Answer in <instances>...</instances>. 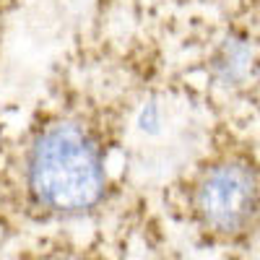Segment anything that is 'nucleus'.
Segmentation results:
<instances>
[{"instance_id":"nucleus-2","label":"nucleus","mask_w":260,"mask_h":260,"mask_svg":"<svg viewBox=\"0 0 260 260\" xmlns=\"http://www.w3.org/2000/svg\"><path fill=\"white\" fill-rule=\"evenodd\" d=\"M175 192L187 224L211 242L237 245L260 229V159L229 136L187 167Z\"/></svg>"},{"instance_id":"nucleus-3","label":"nucleus","mask_w":260,"mask_h":260,"mask_svg":"<svg viewBox=\"0 0 260 260\" xmlns=\"http://www.w3.org/2000/svg\"><path fill=\"white\" fill-rule=\"evenodd\" d=\"M26 260H102V257L78 245H47L34 250Z\"/></svg>"},{"instance_id":"nucleus-4","label":"nucleus","mask_w":260,"mask_h":260,"mask_svg":"<svg viewBox=\"0 0 260 260\" xmlns=\"http://www.w3.org/2000/svg\"><path fill=\"white\" fill-rule=\"evenodd\" d=\"M11 3H13V0H0V24L6 21V16H8V11H11Z\"/></svg>"},{"instance_id":"nucleus-1","label":"nucleus","mask_w":260,"mask_h":260,"mask_svg":"<svg viewBox=\"0 0 260 260\" xmlns=\"http://www.w3.org/2000/svg\"><path fill=\"white\" fill-rule=\"evenodd\" d=\"M138 107L127 86L60 83L16 136L0 143V195L31 221H76L115 190V161Z\"/></svg>"}]
</instances>
